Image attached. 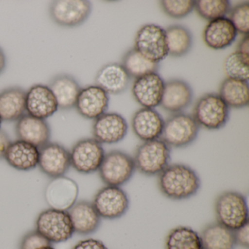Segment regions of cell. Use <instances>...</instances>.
I'll use <instances>...</instances> for the list:
<instances>
[{"instance_id": "cell-1", "label": "cell", "mask_w": 249, "mask_h": 249, "mask_svg": "<svg viewBox=\"0 0 249 249\" xmlns=\"http://www.w3.org/2000/svg\"><path fill=\"white\" fill-rule=\"evenodd\" d=\"M160 193L173 201H183L196 196L201 188L198 173L187 164H170L158 176Z\"/></svg>"}, {"instance_id": "cell-2", "label": "cell", "mask_w": 249, "mask_h": 249, "mask_svg": "<svg viewBox=\"0 0 249 249\" xmlns=\"http://www.w3.org/2000/svg\"><path fill=\"white\" fill-rule=\"evenodd\" d=\"M216 222L234 231L249 222L247 197L234 190L220 193L214 201Z\"/></svg>"}, {"instance_id": "cell-3", "label": "cell", "mask_w": 249, "mask_h": 249, "mask_svg": "<svg viewBox=\"0 0 249 249\" xmlns=\"http://www.w3.org/2000/svg\"><path fill=\"white\" fill-rule=\"evenodd\" d=\"M135 170L147 177L158 176L171 160V148L161 139L145 141L138 145L133 157Z\"/></svg>"}, {"instance_id": "cell-4", "label": "cell", "mask_w": 249, "mask_h": 249, "mask_svg": "<svg viewBox=\"0 0 249 249\" xmlns=\"http://www.w3.org/2000/svg\"><path fill=\"white\" fill-rule=\"evenodd\" d=\"M192 116L199 127L219 130L230 119V107L218 94L207 93L196 100Z\"/></svg>"}, {"instance_id": "cell-5", "label": "cell", "mask_w": 249, "mask_h": 249, "mask_svg": "<svg viewBox=\"0 0 249 249\" xmlns=\"http://www.w3.org/2000/svg\"><path fill=\"white\" fill-rule=\"evenodd\" d=\"M199 129L192 115L183 112L173 113L164 120L160 139L170 148H186L196 141Z\"/></svg>"}, {"instance_id": "cell-6", "label": "cell", "mask_w": 249, "mask_h": 249, "mask_svg": "<svg viewBox=\"0 0 249 249\" xmlns=\"http://www.w3.org/2000/svg\"><path fill=\"white\" fill-rule=\"evenodd\" d=\"M135 171L132 156L120 150H112L105 155L98 173L106 186L122 187L132 179Z\"/></svg>"}, {"instance_id": "cell-7", "label": "cell", "mask_w": 249, "mask_h": 249, "mask_svg": "<svg viewBox=\"0 0 249 249\" xmlns=\"http://www.w3.org/2000/svg\"><path fill=\"white\" fill-rule=\"evenodd\" d=\"M36 230L52 244L68 241L75 233L68 211L52 208L37 215Z\"/></svg>"}, {"instance_id": "cell-8", "label": "cell", "mask_w": 249, "mask_h": 249, "mask_svg": "<svg viewBox=\"0 0 249 249\" xmlns=\"http://www.w3.org/2000/svg\"><path fill=\"white\" fill-rule=\"evenodd\" d=\"M91 10L92 5L87 0H56L49 5V14L59 27L75 28L88 19Z\"/></svg>"}, {"instance_id": "cell-9", "label": "cell", "mask_w": 249, "mask_h": 249, "mask_svg": "<svg viewBox=\"0 0 249 249\" xmlns=\"http://www.w3.org/2000/svg\"><path fill=\"white\" fill-rule=\"evenodd\" d=\"M92 203L101 218L116 220L127 213L130 202L122 187L106 185L94 195Z\"/></svg>"}, {"instance_id": "cell-10", "label": "cell", "mask_w": 249, "mask_h": 249, "mask_svg": "<svg viewBox=\"0 0 249 249\" xmlns=\"http://www.w3.org/2000/svg\"><path fill=\"white\" fill-rule=\"evenodd\" d=\"M71 167L81 174L98 172L106 152L103 145L94 138H84L75 142L70 151Z\"/></svg>"}, {"instance_id": "cell-11", "label": "cell", "mask_w": 249, "mask_h": 249, "mask_svg": "<svg viewBox=\"0 0 249 249\" xmlns=\"http://www.w3.org/2000/svg\"><path fill=\"white\" fill-rule=\"evenodd\" d=\"M134 48L149 60L160 63L168 56L165 30L156 24L142 26L137 32Z\"/></svg>"}, {"instance_id": "cell-12", "label": "cell", "mask_w": 249, "mask_h": 249, "mask_svg": "<svg viewBox=\"0 0 249 249\" xmlns=\"http://www.w3.org/2000/svg\"><path fill=\"white\" fill-rule=\"evenodd\" d=\"M38 167L50 178L63 177L71 167L70 151L58 142H48L39 148Z\"/></svg>"}, {"instance_id": "cell-13", "label": "cell", "mask_w": 249, "mask_h": 249, "mask_svg": "<svg viewBox=\"0 0 249 249\" xmlns=\"http://www.w3.org/2000/svg\"><path fill=\"white\" fill-rule=\"evenodd\" d=\"M126 119L117 113H105L94 120L91 127L93 138L103 144L118 143L127 135Z\"/></svg>"}, {"instance_id": "cell-14", "label": "cell", "mask_w": 249, "mask_h": 249, "mask_svg": "<svg viewBox=\"0 0 249 249\" xmlns=\"http://www.w3.org/2000/svg\"><path fill=\"white\" fill-rule=\"evenodd\" d=\"M164 82L158 72H153L137 78L132 84V96L142 107L155 108L161 103Z\"/></svg>"}, {"instance_id": "cell-15", "label": "cell", "mask_w": 249, "mask_h": 249, "mask_svg": "<svg viewBox=\"0 0 249 249\" xmlns=\"http://www.w3.org/2000/svg\"><path fill=\"white\" fill-rule=\"evenodd\" d=\"M110 97L104 90L96 85L81 89L75 108L86 119L95 120L107 111Z\"/></svg>"}, {"instance_id": "cell-16", "label": "cell", "mask_w": 249, "mask_h": 249, "mask_svg": "<svg viewBox=\"0 0 249 249\" xmlns=\"http://www.w3.org/2000/svg\"><path fill=\"white\" fill-rule=\"evenodd\" d=\"M78 186L69 178L52 179L45 191V199L50 208L68 211L78 199Z\"/></svg>"}, {"instance_id": "cell-17", "label": "cell", "mask_w": 249, "mask_h": 249, "mask_svg": "<svg viewBox=\"0 0 249 249\" xmlns=\"http://www.w3.org/2000/svg\"><path fill=\"white\" fill-rule=\"evenodd\" d=\"M58 105L49 87L43 84L32 86L26 94V113L33 117L46 120L57 111Z\"/></svg>"}, {"instance_id": "cell-18", "label": "cell", "mask_w": 249, "mask_h": 249, "mask_svg": "<svg viewBox=\"0 0 249 249\" xmlns=\"http://www.w3.org/2000/svg\"><path fill=\"white\" fill-rule=\"evenodd\" d=\"M193 97V90L186 81L173 78L164 82L160 106L172 114L181 113L190 106Z\"/></svg>"}, {"instance_id": "cell-19", "label": "cell", "mask_w": 249, "mask_h": 249, "mask_svg": "<svg viewBox=\"0 0 249 249\" xmlns=\"http://www.w3.org/2000/svg\"><path fill=\"white\" fill-rule=\"evenodd\" d=\"M164 124L162 116L154 108L142 107L134 113L131 120L134 134L142 142L160 139Z\"/></svg>"}, {"instance_id": "cell-20", "label": "cell", "mask_w": 249, "mask_h": 249, "mask_svg": "<svg viewBox=\"0 0 249 249\" xmlns=\"http://www.w3.org/2000/svg\"><path fill=\"white\" fill-rule=\"evenodd\" d=\"M16 134L18 140L25 141L40 148L50 142L52 129L44 119H37L27 114L17 121Z\"/></svg>"}, {"instance_id": "cell-21", "label": "cell", "mask_w": 249, "mask_h": 249, "mask_svg": "<svg viewBox=\"0 0 249 249\" xmlns=\"http://www.w3.org/2000/svg\"><path fill=\"white\" fill-rule=\"evenodd\" d=\"M74 232L80 235H89L100 228L102 218L96 211L92 202L77 201L68 210Z\"/></svg>"}, {"instance_id": "cell-22", "label": "cell", "mask_w": 249, "mask_h": 249, "mask_svg": "<svg viewBox=\"0 0 249 249\" xmlns=\"http://www.w3.org/2000/svg\"><path fill=\"white\" fill-rule=\"evenodd\" d=\"M131 78L120 63L111 62L102 67L94 78L95 85L107 94L117 95L124 92L130 84Z\"/></svg>"}, {"instance_id": "cell-23", "label": "cell", "mask_w": 249, "mask_h": 249, "mask_svg": "<svg viewBox=\"0 0 249 249\" xmlns=\"http://www.w3.org/2000/svg\"><path fill=\"white\" fill-rule=\"evenodd\" d=\"M237 36L233 24L228 18H218L210 21L204 29L202 40L213 50H223L230 47Z\"/></svg>"}, {"instance_id": "cell-24", "label": "cell", "mask_w": 249, "mask_h": 249, "mask_svg": "<svg viewBox=\"0 0 249 249\" xmlns=\"http://www.w3.org/2000/svg\"><path fill=\"white\" fill-rule=\"evenodd\" d=\"M4 159L11 167L18 171H30L38 166L39 148L17 140L9 144Z\"/></svg>"}, {"instance_id": "cell-25", "label": "cell", "mask_w": 249, "mask_h": 249, "mask_svg": "<svg viewBox=\"0 0 249 249\" xmlns=\"http://www.w3.org/2000/svg\"><path fill=\"white\" fill-rule=\"evenodd\" d=\"M48 87L56 99L58 107L63 110H71L75 107L82 89L76 79L68 74L55 75L49 81Z\"/></svg>"}, {"instance_id": "cell-26", "label": "cell", "mask_w": 249, "mask_h": 249, "mask_svg": "<svg viewBox=\"0 0 249 249\" xmlns=\"http://www.w3.org/2000/svg\"><path fill=\"white\" fill-rule=\"evenodd\" d=\"M27 91L11 87L0 92V118L5 122H17L26 114Z\"/></svg>"}, {"instance_id": "cell-27", "label": "cell", "mask_w": 249, "mask_h": 249, "mask_svg": "<svg viewBox=\"0 0 249 249\" xmlns=\"http://www.w3.org/2000/svg\"><path fill=\"white\" fill-rule=\"evenodd\" d=\"M218 94L230 108H244L249 106V82L226 78L220 84Z\"/></svg>"}, {"instance_id": "cell-28", "label": "cell", "mask_w": 249, "mask_h": 249, "mask_svg": "<svg viewBox=\"0 0 249 249\" xmlns=\"http://www.w3.org/2000/svg\"><path fill=\"white\" fill-rule=\"evenodd\" d=\"M203 249H234V231L218 222L207 224L201 231Z\"/></svg>"}, {"instance_id": "cell-29", "label": "cell", "mask_w": 249, "mask_h": 249, "mask_svg": "<svg viewBox=\"0 0 249 249\" xmlns=\"http://www.w3.org/2000/svg\"><path fill=\"white\" fill-rule=\"evenodd\" d=\"M164 30L168 56L182 57L190 52L193 45V36L187 27L180 24H173Z\"/></svg>"}, {"instance_id": "cell-30", "label": "cell", "mask_w": 249, "mask_h": 249, "mask_svg": "<svg viewBox=\"0 0 249 249\" xmlns=\"http://www.w3.org/2000/svg\"><path fill=\"white\" fill-rule=\"evenodd\" d=\"M120 64L131 79L135 80L148 74L158 72L160 66L159 62L147 59L134 47L125 52Z\"/></svg>"}, {"instance_id": "cell-31", "label": "cell", "mask_w": 249, "mask_h": 249, "mask_svg": "<svg viewBox=\"0 0 249 249\" xmlns=\"http://www.w3.org/2000/svg\"><path fill=\"white\" fill-rule=\"evenodd\" d=\"M165 249H203L200 235L186 226L172 229L166 236Z\"/></svg>"}, {"instance_id": "cell-32", "label": "cell", "mask_w": 249, "mask_h": 249, "mask_svg": "<svg viewBox=\"0 0 249 249\" xmlns=\"http://www.w3.org/2000/svg\"><path fill=\"white\" fill-rule=\"evenodd\" d=\"M228 0H198L195 1V9L200 18L211 21L224 18L231 10Z\"/></svg>"}, {"instance_id": "cell-33", "label": "cell", "mask_w": 249, "mask_h": 249, "mask_svg": "<svg viewBox=\"0 0 249 249\" xmlns=\"http://www.w3.org/2000/svg\"><path fill=\"white\" fill-rule=\"evenodd\" d=\"M224 71L227 78L249 81V56L235 52L226 58Z\"/></svg>"}, {"instance_id": "cell-34", "label": "cell", "mask_w": 249, "mask_h": 249, "mask_svg": "<svg viewBox=\"0 0 249 249\" xmlns=\"http://www.w3.org/2000/svg\"><path fill=\"white\" fill-rule=\"evenodd\" d=\"M193 0H162L160 8L165 15L175 19H181L189 16L195 9Z\"/></svg>"}, {"instance_id": "cell-35", "label": "cell", "mask_w": 249, "mask_h": 249, "mask_svg": "<svg viewBox=\"0 0 249 249\" xmlns=\"http://www.w3.org/2000/svg\"><path fill=\"white\" fill-rule=\"evenodd\" d=\"M229 19L234 26L237 34L249 36V2H244L233 7L229 13Z\"/></svg>"}, {"instance_id": "cell-36", "label": "cell", "mask_w": 249, "mask_h": 249, "mask_svg": "<svg viewBox=\"0 0 249 249\" xmlns=\"http://www.w3.org/2000/svg\"><path fill=\"white\" fill-rule=\"evenodd\" d=\"M49 246H52V243L36 230L29 231L22 237L20 249H39Z\"/></svg>"}, {"instance_id": "cell-37", "label": "cell", "mask_w": 249, "mask_h": 249, "mask_svg": "<svg viewBox=\"0 0 249 249\" xmlns=\"http://www.w3.org/2000/svg\"><path fill=\"white\" fill-rule=\"evenodd\" d=\"M234 237L236 246L249 249V222L234 230Z\"/></svg>"}, {"instance_id": "cell-38", "label": "cell", "mask_w": 249, "mask_h": 249, "mask_svg": "<svg viewBox=\"0 0 249 249\" xmlns=\"http://www.w3.org/2000/svg\"><path fill=\"white\" fill-rule=\"evenodd\" d=\"M72 249H108L101 240L94 238L81 240L73 246Z\"/></svg>"}, {"instance_id": "cell-39", "label": "cell", "mask_w": 249, "mask_h": 249, "mask_svg": "<svg viewBox=\"0 0 249 249\" xmlns=\"http://www.w3.org/2000/svg\"><path fill=\"white\" fill-rule=\"evenodd\" d=\"M11 142L8 134L2 129H0V160L4 158L5 151Z\"/></svg>"}, {"instance_id": "cell-40", "label": "cell", "mask_w": 249, "mask_h": 249, "mask_svg": "<svg viewBox=\"0 0 249 249\" xmlns=\"http://www.w3.org/2000/svg\"><path fill=\"white\" fill-rule=\"evenodd\" d=\"M236 52L242 54L249 56V36H244L241 40L239 41L237 46Z\"/></svg>"}, {"instance_id": "cell-41", "label": "cell", "mask_w": 249, "mask_h": 249, "mask_svg": "<svg viewBox=\"0 0 249 249\" xmlns=\"http://www.w3.org/2000/svg\"><path fill=\"white\" fill-rule=\"evenodd\" d=\"M6 64L7 59L5 52L2 50V48L0 47V75L5 71V68H6Z\"/></svg>"}, {"instance_id": "cell-42", "label": "cell", "mask_w": 249, "mask_h": 249, "mask_svg": "<svg viewBox=\"0 0 249 249\" xmlns=\"http://www.w3.org/2000/svg\"><path fill=\"white\" fill-rule=\"evenodd\" d=\"M39 249H55L52 246H45V247L40 248Z\"/></svg>"}, {"instance_id": "cell-43", "label": "cell", "mask_w": 249, "mask_h": 249, "mask_svg": "<svg viewBox=\"0 0 249 249\" xmlns=\"http://www.w3.org/2000/svg\"><path fill=\"white\" fill-rule=\"evenodd\" d=\"M2 119H1V118H0V129H1V126H2Z\"/></svg>"}]
</instances>
